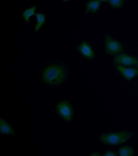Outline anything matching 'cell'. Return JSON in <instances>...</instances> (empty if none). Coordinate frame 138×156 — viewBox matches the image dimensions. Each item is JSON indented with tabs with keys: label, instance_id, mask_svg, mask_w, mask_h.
I'll list each match as a JSON object with an SVG mask.
<instances>
[{
	"label": "cell",
	"instance_id": "1",
	"mask_svg": "<svg viewBox=\"0 0 138 156\" xmlns=\"http://www.w3.org/2000/svg\"><path fill=\"white\" fill-rule=\"evenodd\" d=\"M67 76V71L64 66L59 64H52L42 70V81L49 85L56 86L62 84Z\"/></svg>",
	"mask_w": 138,
	"mask_h": 156
},
{
	"label": "cell",
	"instance_id": "2",
	"mask_svg": "<svg viewBox=\"0 0 138 156\" xmlns=\"http://www.w3.org/2000/svg\"><path fill=\"white\" fill-rule=\"evenodd\" d=\"M132 133L130 131H120L115 133H104L100 136V140L108 145H121L131 138Z\"/></svg>",
	"mask_w": 138,
	"mask_h": 156
},
{
	"label": "cell",
	"instance_id": "3",
	"mask_svg": "<svg viewBox=\"0 0 138 156\" xmlns=\"http://www.w3.org/2000/svg\"><path fill=\"white\" fill-rule=\"evenodd\" d=\"M57 114L67 121L72 120L74 113L71 104L69 101H64L57 104L56 108Z\"/></svg>",
	"mask_w": 138,
	"mask_h": 156
},
{
	"label": "cell",
	"instance_id": "4",
	"mask_svg": "<svg viewBox=\"0 0 138 156\" xmlns=\"http://www.w3.org/2000/svg\"><path fill=\"white\" fill-rule=\"evenodd\" d=\"M105 48L107 53L111 55H117L123 51L122 44L109 36L105 37Z\"/></svg>",
	"mask_w": 138,
	"mask_h": 156
},
{
	"label": "cell",
	"instance_id": "5",
	"mask_svg": "<svg viewBox=\"0 0 138 156\" xmlns=\"http://www.w3.org/2000/svg\"><path fill=\"white\" fill-rule=\"evenodd\" d=\"M115 62L118 65L125 66H137L138 60L126 54H122L116 56L114 58Z\"/></svg>",
	"mask_w": 138,
	"mask_h": 156
},
{
	"label": "cell",
	"instance_id": "6",
	"mask_svg": "<svg viewBox=\"0 0 138 156\" xmlns=\"http://www.w3.org/2000/svg\"><path fill=\"white\" fill-rule=\"evenodd\" d=\"M116 67L127 80H131L138 74V70L136 68H126L118 64L116 66Z\"/></svg>",
	"mask_w": 138,
	"mask_h": 156
},
{
	"label": "cell",
	"instance_id": "7",
	"mask_svg": "<svg viewBox=\"0 0 138 156\" xmlns=\"http://www.w3.org/2000/svg\"><path fill=\"white\" fill-rule=\"evenodd\" d=\"M78 49L81 53L87 58H93L95 56V53L87 42H83L79 46Z\"/></svg>",
	"mask_w": 138,
	"mask_h": 156
},
{
	"label": "cell",
	"instance_id": "8",
	"mask_svg": "<svg viewBox=\"0 0 138 156\" xmlns=\"http://www.w3.org/2000/svg\"><path fill=\"white\" fill-rule=\"evenodd\" d=\"M1 132L4 134H14L11 127L8 123L3 119H1Z\"/></svg>",
	"mask_w": 138,
	"mask_h": 156
},
{
	"label": "cell",
	"instance_id": "9",
	"mask_svg": "<svg viewBox=\"0 0 138 156\" xmlns=\"http://www.w3.org/2000/svg\"><path fill=\"white\" fill-rule=\"evenodd\" d=\"M101 1H89L86 4V10L89 12H95L99 8Z\"/></svg>",
	"mask_w": 138,
	"mask_h": 156
},
{
	"label": "cell",
	"instance_id": "10",
	"mask_svg": "<svg viewBox=\"0 0 138 156\" xmlns=\"http://www.w3.org/2000/svg\"><path fill=\"white\" fill-rule=\"evenodd\" d=\"M133 148L129 146H124L119 149V155L120 156H130L134 154Z\"/></svg>",
	"mask_w": 138,
	"mask_h": 156
},
{
	"label": "cell",
	"instance_id": "11",
	"mask_svg": "<svg viewBox=\"0 0 138 156\" xmlns=\"http://www.w3.org/2000/svg\"><path fill=\"white\" fill-rule=\"evenodd\" d=\"M35 9V6H33V7H32V8L26 9V10H25L23 12V18H24L25 21L27 22V23L29 22V18L34 14Z\"/></svg>",
	"mask_w": 138,
	"mask_h": 156
},
{
	"label": "cell",
	"instance_id": "12",
	"mask_svg": "<svg viewBox=\"0 0 138 156\" xmlns=\"http://www.w3.org/2000/svg\"><path fill=\"white\" fill-rule=\"evenodd\" d=\"M36 17H37V19H38V23L35 27V30L37 31L40 28V27L44 23L45 16L43 14L41 13H37L36 14Z\"/></svg>",
	"mask_w": 138,
	"mask_h": 156
},
{
	"label": "cell",
	"instance_id": "13",
	"mask_svg": "<svg viewBox=\"0 0 138 156\" xmlns=\"http://www.w3.org/2000/svg\"><path fill=\"white\" fill-rule=\"evenodd\" d=\"M109 4L112 7L115 8H120L122 7L124 4V1L117 0V1H108Z\"/></svg>",
	"mask_w": 138,
	"mask_h": 156
},
{
	"label": "cell",
	"instance_id": "14",
	"mask_svg": "<svg viewBox=\"0 0 138 156\" xmlns=\"http://www.w3.org/2000/svg\"><path fill=\"white\" fill-rule=\"evenodd\" d=\"M104 156H116L117 154L116 152L113 151H108L105 153Z\"/></svg>",
	"mask_w": 138,
	"mask_h": 156
},
{
	"label": "cell",
	"instance_id": "15",
	"mask_svg": "<svg viewBox=\"0 0 138 156\" xmlns=\"http://www.w3.org/2000/svg\"><path fill=\"white\" fill-rule=\"evenodd\" d=\"M91 156H100L101 155L99 154V153H94L93 154H91Z\"/></svg>",
	"mask_w": 138,
	"mask_h": 156
},
{
	"label": "cell",
	"instance_id": "16",
	"mask_svg": "<svg viewBox=\"0 0 138 156\" xmlns=\"http://www.w3.org/2000/svg\"><path fill=\"white\" fill-rule=\"evenodd\" d=\"M137 67L138 68V65H137Z\"/></svg>",
	"mask_w": 138,
	"mask_h": 156
}]
</instances>
